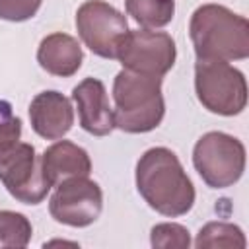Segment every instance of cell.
Instances as JSON below:
<instances>
[{
  "label": "cell",
  "mask_w": 249,
  "mask_h": 249,
  "mask_svg": "<svg viewBox=\"0 0 249 249\" xmlns=\"http://www.w3.org/2000/svg\"><path fill=\"white\" fill-rule=\"evenodd\" d=\"M134 177L144 202L161 216L179 218L195 204V185L175 152L165 146L146 150L136 161Z\"/></svg>",
  "instance_id": "cell-1"
},
{
  "label": "cell",
  "mask_w": 249,
  "mask_h": 249,
  "mask_svg": "<svg viewBox=\"0 0 249 249\" xmlns=\"http://www.w3.org/2000/svg\"><path fill=\"white\" fill-rule=\"evenodd\" d=\"M196 58L245 60L249 56V21L222 4L198 6L189 21Z\"/></svg>",
  "instance_id": "cell-2"
},
{
  "label": "cell",
  "mask_w": 249,
  "mask_h": 249,
  "mask_svg": "<svg viewBox=\"0 0 249 249\" xmlns=\"http://www.w3.org/2000/svg\"><path fill=\"white\" fill-rule=\"evenodd\" d=\"M113 123L128 134H144L158 128L165 115L161 78L123 68L113 80Z\"/></svg>",
  "instance_id": "cell-3"
},
{
  "label": "cell",
  "mask_w": 249,
  "mask_h": 249,
  "mask_svg": "<svg viewBox=\"0 0 249 249\" xmlns=\"http://www.w3.org/2000/svg\"><path fill=\"white\" fill-rule=\"evenodd\" d=\"M195 93L200 105L220 117H235L247 105V80L226 60L196 58Z\"/></svg>",
  "instance_id": "cell-4"
},
{
  "label": "cell",
  "mask_w": 249,
  "mask_h": 249,
  "mask_svg": "<svg viewBox=\"0 0 249 249\" xmlns=\"http://www.w3.org/2000/svg\"><path fill=\"white\" fill-rule=\"evenodd\" d=\"M193 165L210 189H228L245 171V146L228 132L210 130L196 140Z\"/></svg>",
  "instance_id": "cell-5"
},
{
  "label": "cell",
  "mask_w": 249,
  "mask_h": 249,
  "mask_svg": "<svg viewBox=\"0 0 249 249\" xmlns=\"http://www.w3.org/2000/svg\"><path fill=\"white\" fill-rule=\"evenodd\" d=\"M0 181L18 202L29 206L43 202L53 189L43 173L35 146L19 140L0 148Z\"/></svg>",
  "instance_id": "cell-6"
},
{
  "label": "cell",
  "mask_w": 249,
  "mask_h": 249,
  "mask_svg": "<svg viewBox=\"0 0 249 249\" xmlns=\"http://www.w3.org/2000/svg\"><path fill=\"white\" fill-rule=\"evenodd\" d=\"M76 29L82 43L101 58H117L128 33L126 18L105 0H86L76 12Z\"/></svg>",
  "instance_id": "cell-7"
},
{
  "label": "cell",
  "mask_w": 249,
  "mask_h": 249,
  "mask_svg": "<svg viewBox=\"0 0 249 249\" xmlns=\"http://www.w3.org/2000/svg\"><path fill=\"white\" fill-rule=\"evenodd\" d=\"M175 58L177 47L173 37L154 29H128L117 51V60L123 68L158 78H163L173 68Z\"/></svg>",
  "instance_id": "cell-8"
},
{
  "label": "cell",
  "mask_w": 249,
  "mask_h": 249,
  "mask_svg": "<svg viewBox=\"0 0 249 249\" xmlns=\"http://www.w3.org/2000/svg\"><path fill=\"white\" fill-rule=\"evenodd\" d=\"M103 210L101 187L86 177H70L56 185L49 200V212L54 222L70 228L91 226Z\"/></svg>",
  "instance_id": "cell-9"
},
{
  "label": "cell",
  "mask_w": 249,
  "mask_h": 249,
  "mask_svg": "<svg viewBox=\"0 0 249 249\" xmlns=\"http://www.w3.org/2000/svg\"><path fill=\"white\" fill-rule=\"evenodd\" d=\"M29 121L35 134L45 140L64 138L74 124L72 101L56 89L37 93L29 103Z\"/></svg>",
  "instance_id": "cell-10"
},
{
  "label": "cell",
  "mask_w": 249,
  "mask_h": 249,
  "mask_svg": "<svg viewBox=\"0 0 249 249\" xmlns=\"http://www.w3.org/2000/svg\"><path fill=\"white\" fill-rule=\"evenodd\" d=\"M72 99L78 107L80 126L91 136H107L113 132V109L109 105L105 84L97 78H84L72 89Z\"/></svg>",
  "instance_id": "cell-11"
},
{
  "label": "cell",
  "mask_w": 249,
  "mask_h": 249,
  "mask_svg": "<svg viewBox=\"0 0 249 249\" xmlns=\"http://www.w3.org/2000/svg\"><path fill=\"white\" fill-rule=\"evenodd\" d=\"M37 62L47 74L70 78L80 70L84 62V51L78 39L68 33L56 31L41 39L37 47Z\"/></svg>",
  "instance_id": "cell-12"
},
{
  "label": "cell",
  "mask_w": 249,
  "mask_h": 249,
  "mask_svg": "<svg viewBox=\"0 0 249 249\" xmlns=\"http://www.w3.org/2000/svg\"><path fill=\"white\" fill-rule=\"evenodd\" d=\"M43 173L51 187H56L60 181L70 177H86L91 173V160L89 154L70 142V140H56L51 144L41 156Z\"/></svg>",
  "instance_id": "cell-13"
},
{
  "label": "cell",
  "mask_w": 249,
  "mask_h": 249,
  "mask_svg": "<svg viewBox=\"0 0 249 249\" xmlns=\"http://www.w3.org/2000/svg\"><path fill=\"white\" fill-rule=\"evenodd\" d=\"M124 8L144 29L165 27L175 16V0H124Z\"/></svg>",
  "instance_id": "cell-14"
},
{
  "label": "cell",
  "mask_w": 249,
  "mask_h": 249,
  "mask_svg": "<svg viewBox=\"0 0 249 249\" xmlns=\"http://www.w3.org/2000/svg\"><path fill=\"white\" fill-rule=\"evenodd\" d=\"M247 245L245 233L239 226L230 222H208L200 228L195 239V247L198 249H214V247H233L243 249Z\"/></svg>",
  "instance_id": "cell-15"
},
{
  "label": "cell",
  "mask_w": 249,
  "mask_h": 249,
  "mask_svg": "<svg viewBox=\"0 0 249 249\" xmlns=\"http://www.w3.org/2000/svg\"><path fill=\"white\" fill-rule=\"evenodd\" d=\"M33 235L29 218L21 212L0 210V247H27Z\"/></svg>",
  "instance_id": "cell-16"
},
{
  "label": "cell",
  "mask_w": 249,
  "mask_h": 249,
  "mask_svg": "<svg viewBox=\"0 0 249 249\" xmlns=\"http://www.w3.org/2000/svg\"><path fill=\"white\" fill-rule=\"evenodd\" d=\"M150 243H152V247H161V249H171V247L189 249L191 235H189V230L181 224L161 222L150 230Z\"/></svg>",
  "instance_id": "cell-17"
},
{
  "label": "cell",
  "mask_w": 249,
  "mask_h": 249,
  "mask_svg": "<svg viewBox=\"0 0 249 249\" xmlns=\"http://www.w3.org/2000/svg\"><path fill=\"white\" fill-rule=\"evenodd\" d=\"M41 4L43 0H0V19L12 23L27 21L39 12Z\"/></svg>",
  "instance_id": "cell-18"
},
{
  "label": "cell",
  "mask_w": 249,
  "mask_h": 249,
  "mask_svg": "<svg viewBox=\"0 0 249 249\" xmlns=\"http://www.w3.org/2000/svg\"><path fill=\"white\" fill-rule=\"evenodd\" d=\"M21 138V119L14 115L12 105L0 99V148L14 144Z\"/></svg>",
  "instance_id": "cell-19"
}]
</instances>
